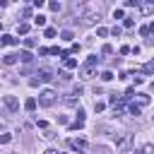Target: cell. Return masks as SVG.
Here are the masks:
<instances>
[{"label": "cell", "mask_w": 154, "mask_h": 154, "mask_svg": "<svg viewBox=\"0 0 154 154\" xmlns=\"http://www.w3.org/2000/svg\"><path fill=\"white\" fill-rule=\"evenodd\" d=\"M99 7L101 5H91L87 12H82V24H99Z\"/></svg>", "instance_id": "cell-1"}, {"label": "cell", "mask_w": 154, "mask_h": 154, "mask_svg": "<svg viewBox=\"0 0 154 154\" xmlns=\"http://www.w3.org/2000/svg\"><path fill=\"white\" fill-rule=\"evenodd\" d=\"M55 99H58V94H55L53 89H43V91L38 94V106H43V108H51V106L55 103Z\"/></svg>", "instance_id": "cell-2"}, {"label": "cell", "mask_w": 154, "mask_h": 154, "mask_svg": "<svg viewBox=\"0 0 154 154\" xmlns=\"http://www.w3.org/2000/svg\"><path fill=\"white\" fill-rule=\"evenodd\" d=\"M67 147H70V149H75V152H79V154H84V152L89 149L87 140H82V137H70V140H67Z\"/></svg>", "instance_id": "cell-3"}, {"label": "cell", "mask_w": 154, "mask_h": 154, "mask_svg": "<svg viewBox=\"0 0 154 154\" xmlns=\"http://www.w3.org/2000/svg\"><path fill=\"white\" fill-rule=\"evenodd\" d=\"M36 77H38V79H31V87H36L38 82H48V79H53V72H51L48 67H41V70L36 72Z\"/></svg>", "instance_id": "cell-4"}, {"label": "cell", "mask_w": 154, "mask_h": 154, "mask_svg": "<svg viewBox=\"0 0 154 154\" xmlns=\"http://www.w3.org/2000/svg\"><path fill=\"white\" fill-rule=\"evenodd\" d=\"M130 140H132V137H130L128 132H120V137L116 140V147H118L120 152H128V147H130Z\"/></svg>", "instance_id": "cell-5"}, {"label": "cell", "mask_w": 154, "mask_h": 154, "mask_svg": "<svg viewBox=\"0 0 154 154\" xmlns=\"http://www.w3.org/2000/svg\"><path fill=\"white\" fill-rule=\"evenodd\" d=\"M2 101H5L7 111H12V113H14L17 108H19V101H17V96H12V94H10V96H2Z\"/></svg>", "instance_id": "cell-6"}, {"label": "cell", "mask_w": 154, "mask_h": 154, "mask_svg": "<svg viewBox=\"0 0 154 154\" xmlns=\"http://www.w3.org/2000/svg\"><path fill=\"white\" fill-rule=\"evenodd\" d=\"M17 60H19V55H17V53H5V55L0 58V63H2V65H7V67H10V65H14Z\"/></svg>", "instance_id": "cell-7"}, {"label": "cell", "mask_w": 154, "mask_h": 154, "mask_svg": "<svg viewBox=\"0 0 154 154\" xmlns=\"http://www.w3.org/2000/svg\"><path fill=\"white\" fill-rule=\"evenodd\" d=\"M140 12H142V14H154V0L140 2Z\"/></svg>", "instance_id": "cell-8"}, {"label": "cell", "mask_w": 154, "mask_h": 154, "mask_svg": "<svg viewBox=\"0 0 154 154\" xmlns=\"http://www.w3.org/2000/svg\"><path fill=\"white\" fill-rule=\"evenodd\" d=\"M17 43H19V38H14L10 34H2L0 36V46H17Z\"/></svg>", "instance_id": "cell-9"}, {"label": "cell", "mask_w": 154, "mask_h": 154, "mask_svg": "<svg viewBox=\"0 0 154 154\" xmlns=\"http://www.w3.org/2000/svg\"><path fill=\"white\" fill-rule=\"evenodd\" d=\"M123 101H125V96H120V94H111V99H108V103H111L113 108H118Z\"/></svg>", "instance_id": "cell-10"}, {"label": "cell", "mask_w": 154, "mask_h": 154, "mask_svg": "<svg viewBox=\"0 0 154 154\" xmlns=\"http://www.w3.org/2000/svg\"><path fill=\"white\" fill-rule=\"evenodd\" d=\"M96 63H99V58H96V55L91 53V55H87V60H84V67H94Z\"/></svg>", "instance_id": "cell-11"}, {"label": "cell", "mask_w": 154, "mask_h": 154, "mask_svg": "<svg viewBox=\"0 0 154 154\" xmlns=\"http://www.w3.org/2000/svg\"><path fill=\"white\" fill-rule=\"evenodd\" d=\"M128 113H130V116H135V118H137V116H140V113H142V108H140V106H135V103H128Z\"/></svg>", "instance_id": "cell-12"}, {"label": "cell", "mask_w": 154, "mask_h": 154, "mask_svg": "<svg viewBox=\"0 0 154 154\" xmlns=\"http://www.w3.org/2000/svg\"><path fill=\"white\" fill-rule=\"evenodd\" d=\"M19 60H22V63H31L34 58H31V53H29V51H22V53H19Z\"/></svg>", "instance_id": "cell-13"}, {"label": "cell", "mask_w": 154, "mask_h": 154, "mask_svg": "<svg viewBox=\"0 0 154 154\" xmlns=\"http://www.w3.org/2000/svg\"><path fill=\"white\" fill-rule=\"evenodd\" d=\"M135 96H137V103H140V106H147V103H149V96H147V94H135Z\"/></svg>", "instance_id": "cell-14"}, {"label": "cell", "mask_w": 154, "mask_h": 154, "mask_svg": "<svg viewBox=\"0 0 154 154\" xmlns=\"http://www.w3.org/2000/svg\"><path fill=\"white\" fill-rule=\"evenodd\" d=\"M135 154H154V144H144L140 152H135Z\"/></svg>", "instance_id": "cell-15"}, {"label": "cell", "mask_w": 154, "mask_h": 154, "mask_svg": "<svg viewBox=\"0 0 154 154\" xmlns=\"http://www.w3.org/2000/svg\"><path fill=\"white\" fill-rule=\"evenodd\" d=\"M34 24H36V26H46V17H43V14H36V17H34Z\"/></svg>", "instance_id": "cell-16"}, {"label": "cell", "mask_w": 154, "mask_h": 154, "mask_svg": "<svg viewBox=\"0 0 154 154\" xmlns=\"http://www.w3.org/2000/svg\"><path fill=\"white\" fill-rule=\"evenodd\" d=\"M63 63H65L67 70H75V67H77V60H75V58H67V60H63Z\"/></svg>", "instance_id": "cell-17"}, {"label": "cell", "mask_w": 154, "mask_h": 154, "mask_svg": "<svg viewBox=\"0 0 154 154\" xmlns=\"http://www.w3.org/2000/svg\"><path fill=\"white\" fill-rule=\"evenodd\" d=\"M24 108H26V111H34V108H36V99H26V101H24Z\"/></svg>", "instance_id": "cell-18"}, {"label": "cell", "mask_w": 154, "mask_h": 154, "mask_svg": "<svg viewBox=\"0 0 154 154\" xmlns=\"http://www.w3.org/2000/svg\"><path fill=\"white\" fill-rule=\"evenodd\" d=\"M10 142H12V135L10 132H2L0 135V144H10Z\"/></svg>", "instance_id": "cell-19"}, {"label": "cell", "mask_w": 154, "mask_h": 154, "mask_svg": "<svg viewBox=\"0 0 154 154\" xmlns=\"http://www.w3.org/2000/svg\"><path fill=\"white\" fill-rule=\"evenodd\" d=\"M48 7H51L53 12H60V10H63V5H60V2H55V0H51V2H48Z\"/></svg>", "instance_id": "cell-20"}, {"label": "cell", "mask_w": 154, "mask_h": 154, "mask_svg": "<svg viewBox=\"0 0 154 154\" xmlns=\"http://www.w3.org/2000/svg\"><path fill=\"white\" fill-rule=\"evenodd\" d=\"M123 26H125V29H132V26H135V19H132V17H125V19H123Z\"/></svg>", "instance_id": "cell-21"}, {"label": "cell", "mask_w": 154, "mask_h": 154, "mask_svg": "<svg viewBox=\"0 0 154 154\" xmlns=\"http://www.w3.org/2000/svg\"><path fill=\"white\" fill-rule=\"evenodd\" d=\"M101 79H103V82H111V79H113V72H111V70H103V72H101Z\"/></svg>", "instance_id": "cell-22"}, {"label": "cell", "mask_w": 154, "mask_h": 154, "mask_svg": "<svg viewBox=\"0 0 154 154\" xmlns=\"http://www.w3.org/2000/svg\"><path fill=\"white\" fill-rule=\"evenodd\" d=\"M17 31H19V34H26V31H29V24H26V22L17 24Z\"/></svg>", "instance_id": "cell-23"}, {"label": "cell", "mask_w": 154, "mask_h": 154, "mask_svg": "<svg viewBox=\"0 0 154 154\" xmlns=\"http://www.w3.org/2000/svg\"><path fill=\"white\" fill-rule=\"evenodd\" d=\"M60 36H63V38H65V41H72V38H75V34H72V31H70V29H65V31H63V34H60Z\"/></svg>", "instance_id": "cell-24"}, {"label": "cell", "mask_w": 154, "mask_h": 154, "mask_svg": "<svg viewBox=\"0 0 154 154\" xmlns=\"http://www.w3.org/2000/svg\"><path fill=\"white\" fill-rule=\"evenodd\" d=\"M113 19H125V12L123 10H113Z\"/></svg>", "instance_id": "cell-25"}, {"label": "cell", "mask_w": 154, "mask_h": 154, "mask_svg": "<svg viewBox=\"0 0 154 154\" xmlns=\"http://www.w3.org/2000/svg\"><path fill=\"white\" fill-rule=\"evenodd\" d=\"M43 34H46V38H53V36H55V34H58V31H55V29H53V26H48V29H46V31H43Z\"/></svg>", "instance_id": "cell-26"}, {"label": "cell", "mask_w": 154, "mask_h": 154, "mask_svg": "<svg viewBox=\"0 0 154 154\" xmlns=\"http://www.w3.org/2000/svg\"><path fill=\"white\" fill-rule=\"evenodd\" d=\"M82 75H84L87 79H89V77H94V67H84V70H82Z\"/></svg>", "instance_id": "cell-27"}, {"label": "cell", "mask_w": 154, "mask_h": 154, "mask_svg": "<svg viewBox=\"0 0 154 154\" xmlns=\"http://www.w3.org/2000/svg\"><path fill=\"white\" fill-rule=\"evenodd\" d=\"M103 108H106V103H103V101H96V103H94V111H96V113H101Z\"/></svg>", "instance_id": "cell-28"}, {"label": "cell", "mask_w": 154, "mask_h": 154, "mask_svg": "<svg viewBox=\"0 0 154 154\" xmlns=\"http://www.w3.org/2000/svg\"><path fill=\"white\" fill-rule=\"evenodd\" d=\"M70 128H72V130H82V128H84V120H75Z\"/></svg>", "instance_id": "cell-29"}, {"label": "cell", "mask_w": 154, "mask_h": 154, "mask_svg": "<svg viewBox=\"0 0 154 154\" xmlns=\"http://www.w3.org/2000/svg\"><path fill=\"white\" fill-rule=\"evenodd\" d=\"M142 72H147V75H152V72H154V63H147V65L142 67Z\"/></svg>", "instance_id": "cell-30"}, {"label": "cell", "mask_w": 154, "mask_h": 154, "mask_svg": "<svg viewBox=\"0 0 154 154\" xmlns=\"http://www.w3.org/2000/svg\"><path fill=\"white\" fill-rule=\"evenodd\" d=\"M96 34H99V36H108V34H111V31H108V29H106V26H99V29H96Z\"/></svg>", "instance_id": "cell-31"}, {"label": "cell", "mask_w": 154, "mask_h": 154, "mask_svg": "<svg viewBox=\"0 0 154 154\" xmlns=\"http://www.w3.org/2000/svg\"><path fill=\"white\" fill-rule=\"evenodd\" d=\"M125 7H140L137 0H125Z\"/></svg>", "instance_id": "cell-32"}, {"label": "cell", "mask_w": 154, "mask_h": 154, "mask_svg": "<svg viewBox=\"0 0 154 154\" xmlns=\"http://www.w3.org/2000/svg\"><path fill=\"white\" fill-rule=\"evenodd\" d=\"M24 46H26V48H34L36 41H34V38H24Z\"/></svg>", "instance_id": "cell-33"}, {"label": "cell", "mask_w": 154, "mask_h": 154, "mask_svg": "<svg viewBox=\"0 0 154 154\" xmlns=\"http://www.w3.org/2000/svg\"><path fill=\"white\" fill-rule=\"evenodd\" d=\"M101 53H106V55H108V53H113V46H111V43H106V46L101 48Z\"/></svg>", "instance_id": "cell-34"}, {"label": "cell", "mask_w": 154, "mask_h": 154, "mask_svg": "<svg viewBox=\"0 0 154 154\" xmlns=\"http://www.w3.org/2000/svg\"><path fill=\"white\" fill-rule=\"evenodd\" d=\"M111 34H113V36H120V34H123V29H120V26H113V29H111Z\"/></svg>", "instance_id": "cell-35"}, {"label": "cell", "mask_w": 154, "mask_h": 154, "mask_svg": "<svg viewBox=\"0 0 154 154\" xmlns=\"http://www.w3.org/2000/svg\"><path fill=\"white\" fill-rule=\"evenodd\" d=\"M120 53H123V55H128V53H132V48H130V46H120Z\"/></svg>", "instance_id": "cell-36"}, {"label": "cell", "mask_w": 154, "mask_h": 154, "mask_svg": "<svg viewBox=\"0 0 154 154\" xmlns=\"http://www.w3.org/2000/svg\"><path fill=\"white\" fill-rule=\"evenodd\" d=\"M22 17H31V7H24L22 10Z\"/></svg>", "instance_id": "cell-37"}, {"label": "cell", "mask_w": 154, "mask_h": 154, "mask_svg": "<svg viewBox=\"0 0 154 154\" xmlns=\"http://www.w3.org/2000/svg\"><path fill=\"white\" fill-rule=\"evenodd\" d=\"M43 154H63V152H58V149H46Z\"/></svg>", "instance_id": "cell-38"}, {"label": "cell", "mask_w": 154, "mask_h": 154, "mask_svg": "<svg viewBox=\"0 0 154 154\" xmlns=\"http://www.w3.org/2000/svg\"><path fill=\"white\" fill-rule=\"evenodd\" d=\"M149 34H154V22H152V24H149Z\"/></svg>", "instance_id": "cell-39"}, {"label": "cell", "mask_w": 154, "mask_h": 154, "mask_svg": "<svg viewBox=\"0 0 154 154\" xmlns=\"http://www.w3.org/2000/svg\"><path fill=\"white\" fill-rule=\"evenodd\" d=\"M152 89H154V82H152Z\"/></svg>", "instance_id": "cell-40"}, {"label": "cell", "mask_w": 154, "mask_h": 154, "mask_svg": "<svg viewBox=\"0 0 154 154\" xmlns=\"http://www.w3.org/2000/svg\"><path fill=\"white\" fill-rule=\"evenodd\" d=\"M152 63H154V60H152Z\"/></svg>", "instance_id": "cell-41"}]
</instances>
